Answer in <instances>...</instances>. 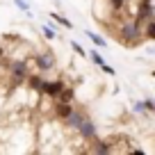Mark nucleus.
Masks as SVG:
<instances>
[{
  "label": "nucleus",
  "instance_id": "nucleus-1",
  "mask_svg": "<svg viewBox=\"0 0 155 155\" xmlns=\"http://www.w3.org/2000/svg\"><path fill=\"white\" fill-rule=\"evenodd\" d=\"M119 39H121L123 44L128 46H135L141 41V28L135 23V21H128V23H123L121 32H119Z\"/></svg>",
  "mask_w": 155,
  "mask_h": 155
},
{
  "label": "nucleus",
  "instance_id": "nucleus-2",
  "mask_svg": "<svg viewBox=\"0 0 155 155\" xmlns=\"http://www.w3.org/2000/svg\"><path fill=\"white\" fill-rule=\"evenodd\" d=\"M9 73H12V78H14V82L21 84L25 78H28V62H23V59L12 62V64H9Z\"/></svg>",
  "mask_w": 155,
  "mask_h": 155
},
{
  "label": "nucleus",
  "instance_id": "nucleus-3",
  "mask_svg": "<svg viewBox=\"0 0 155 155\" xmlns=\"http://www.w3.org/2000/svg\"><path fill=\"white\" fill-rule=\"evenodd\" d=\"M62 89H64V82H62V80H53V82H50V80H44V82H41V87H39V91H44L46 96H50V98H57Z\"/></svg>",
  "mask_w": 155,
  "mask_h": 155
},
{
  "label": "nucleus",
  "instance_id": "nucleus-4",
  "mask_svg": "<svg viewBox=\"0 0 155 155\" xmlns=\"http://www.w3.org/2000/svg\"><path fill=\"white\" fill-rule=\"evenodd\" d=\"M34 62H37V68L41 73H46V71H50V68H55V55L50 53V50H46L44 55H37L34 57Z\"/></svg>",
  "mask_w": 155,
  "mask_h": 155
},
{
  "label": "nucleus",
  "instance_id": "nucleus-5",
  "mask_svg": "<svg viewBox=\"0 0 155 155\" xmlns=\"http://www.w3.org/2000/svg\"><path fill=\"white\" fill-rule=\"evenodd\" d=\"M75 130L80 132V137H82V139H96V123H94L91 119H82V121H80V126H78Z\"/></svg>",
  "mask_w": 155,
  "mask_h": 155
},
{
  "label": "nucleus",
  "instance_id": "nucleus-6",
  "mask_svg": "<svg viewBox=\"0 0 155 155\" xmlns=\"http://www.w3.org/2000/svg\"><path fill=\"white\" fill-rule=\"evenodd\" d=\"M153 18V5L150 2H139V9H137V16H135V23L141 25L146 21Z\"/></svg>",
  "mask_w": 155,
  "mask_h": 155
},
{
  "label": "nucleus",
  "instance_id": "nucleus-7",
  "mask_svg": "<svg viewBox=\"0 0 155 155\" xmlns=\"http://www.w3.org/2000/svg\"><path fill=\"white\" fill-rule=\"evenodd\" d=\"M82 119H84V116L80 114V112L71 110V112H68L66 116H64V123H66L68 128H78V126H80V121H82Z\"/></svg>",
  "mask_w": 155,
  "mask_h": 155
},
{
  "label": "nucleus",
  "instance_id": "nucleus-8",
  "mask_svg": "<svg viewBox=\"0 0 155 155\" xmlns=\"http://www.w3.org/2000/svg\"><path fill=\"white\" fill-rule=\"evenodd\" d=\"M55 107H57V116H59V119H64V116H66L68 112L73 110V107H71V103H68V101H59Z\"/></svg>",
  "mask_w": 155,
  "mask_h": 155
},
{
  "label": "nucleus",
  "instance_id": "nucleus-9",
  "mask_svg": "<svg viewBox=\"0 0 155 155\" xmlns=\"http://www.w3.org/2000/svg\"><path fill=\"white\" fill-rule=\"evenodd\" d=\"M25 80H28V87L34 89V91H39V87H41V82H44V78H41V75H28Z\"/></svg>",
  "mask_w": 155,
  "mask_h": 155
},
{
  "label": "nucleus",
  "instance_id": "nucleus-10",
  "mask_svg": "<svg viewBox=\"0 0 155 155\" xmlns=\"http://www.w3.org/2000/svg\"><path fill=\"white\" fill-rule=\"evenodd\" d=\"M94 153H112V146L110 141H94Z\"/></svg>",
  "mask_w": 155,
  "mask_h": 155
},
{
  "label": "nucleus",
  "instance_id": "nucleus-11",
  "mask_svg": "<svg viewBox=\"0 0 155 155\" xmlns=\"http://www.w3.org/2000/svg\"><path fill=\"white\" fill-rule=\"evenodd\" d=\"M87 37L91 39V41H94V46H98V48H105V46H107V41H105L103 37H98L96 32H87Z\"/></svg>",
  "mask_w": 155,
  "mask_h": 155
},
{
  "label": "nucleus",
  "instance_id": "nucleus-12",
  "mask_svg": "<svg viewBox=\"0 0 155 155\" xmlns=\"http://www.w3.org/2000/svg\"><path fill=\"white\" fill-rule=\"evenodd\" d=\"M57 98H59V101H68V103H71V101H73V89L64 84V89L59 91V96H57Z\"/></svg>",
  "mask_w": 155,
  "mask_h": 155
},
{
  "label": "nucleus",
  "instance_id": "nucleus-13",
  "mask_svg": "<svg viewBox=\"0 0 155 155\" xmlns=\"http://www.w3.org/2000/svg\"><path fill=\"white\" fill-rule=\"evenodd\" d=\"M144 37H146V39H155V23H153V18H150V21H146Z\"/></svg>",
  "mask_w": 155,
  "mask_h": 155
},
{
  "label": "nucleus",
  "instance_id": "nucleus-14",
  "mask_svg": "<svg viewBox=\"0 0 155 155\" xmlns=\"http://www.w3.org/2000/svg\"><path fill=\"white\" fill-rule=\"evenodd\" d=\"M50 16H53V18L57 21V23H62V25H64V28H66V30H71V28H73V23H71V21H66V18H64V16H59L57 12H53V14H50Z\"/></svg>",
  "mask_w": 155,
  "mask_h": 155
},
{
  "label": "nucleus",
  "instance_id": "nucleus-15",
  "mask_svg": "<svg viewBox=\"0 0 155 155\" xmlns=\"http://www.w3.org/2000/svg\"><path fill=\"white\" fill-rule=\"evenodd\" d=\"M41 34H44L46 39H55V37H57V34H55V30L50 28V25H44V28H41Z\"/></svg>",
  "mask_w": 155,
  "mask_h": 155
},
{
  "label": "nucleus",
  "instance_id": "nucleus-16",
  "mask_svg": "<svg viewBox=\"0 0 155 155\" xmlns=\"http://www.w3.org/2000/svg\"><path fill=\"white\" fill-rule=\"evenodd\" d=\"M89 55H91V62L96 64V66H101V64H105V59L101 57V53H98V50H91V53H89Z\"/></svg>",
  "mask_w": 155,
  "mask_h": 155
},
{
  "label": "nucleus",
  "instance_id": "nucleus-17",
  "mask_svg": "<svg viewBox=\"0 0 155 155\" xmlns=\"http://www.w3.org/2000/svg\"><path fill=\"white\" fill-rule=\"evenodd\" d=\"M141 105H144V110H146V112H155V101H153V98H146Z\"/></svg>",
  "mask_w": 155,
  "mask_h": 155
},
{
  "label": "nucleus",
  "instance_id": "nucleus-18",
  "mask_svg": "<svg viewBox=\"0 0 155 155\" xmlns=\"http://www.w3.org/2000/svg\"><path fill=\"white\" fill-rule=\"evenodd\" d=\"M101 71H103V73H107V75H114V73H116L114 68L110 66V64H101Z\"/></svg>",
  "mask_w": 155,
  "mask_h": 155
},
{
  "label": "nucleus",
  "instance_id": "nucleus-19",
  "mask_svg": "<svg viewBox=\"0 0 155 155\" xmlns=\"http://www.w3.org/2000/svg\"><path fill=\"white\" fill-rule=\"evenodd\" d=\"M71 46H73V50H75L78 55H82V57H84V48H82L80 44H78V41H71Z\"/></svg>",
  "mask_w": 155,
  "mask_h": 155
},
{
  "label": "nucleus",
  "instance_id": "nucleus-20",
  "mask_svg": "<svg viewBox=\"0 0 155 155\" xmlns=\"http://www.w3.org/2000/svg\"><path fill=\"white\" fill-rule=\"evenodd\" d=\"M110 2H112V7H114L116 12L123 9V5H126V0H110Z\"/></svg>",
  "mask_w": 155,
  "mask_h": 155
},
{
  "label": "nucleus",
  "instance_id": "nucleus-21",
  "mask_svg": "<svg viewBox=\"0 0 155 155\" xmlns=\"http://www.w3.org/2000/svg\"><path fill=\"white\" fill-rule=\"evenodd\" d=\"M14 2H16V5H18V9H23V12H30V9H28V5H25L23 0H14Z\"/></svg>",
  "mask_w": 155,
  "mask_h": 155
},
{
  "label": "nucleus",
  "instance_id": "nucleus-22",
  "mask_svg": "<svg viewBox=\"0 0 155 155\" xmlns=\"http://www.w3.org/2000/svg\"><path fill=\"white\" fill-rule=\"evenodd\" d=\"M135 112H137V114H141V112H146V110H144V105H141V103H135Z\"/></svg>",
  "mask_w": 155,
  "mask_h": 155
},
{
  "label": "nucleus",
  "instance_id": "nucleus-23",
  "mask_svg": "<svg viewBox=\"0 0 155 155\" xmlns=\"http://www.w3.org/2000/svg\"><path fill=\"white\" fill-rule=\"evenodd\" d=\"M141 2H153V0H141Z\"/></svg>",
  "mask_w": 155,
  "mask_h": 155
},
{
  "label": "nucleus",
  "instance_id": "nucleus-24",
  "mask_svg": "<svg viewBox=\"0 0 155 155\" xmlns=\"http://www.w3.org/2000/svg\"><path fill=\"white\" fill-rule=\"evenodd\" d=\"M0 57H2V48H0Z\"/></svg>",
  "mask_w": 155,
  "mask_h": 155
}]
</instances>
